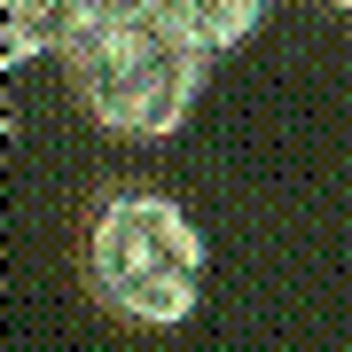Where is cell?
Instances as JSON below:
<instances>
[{
	"label": "cell",
	"mask_w": 352,
	"mask_h": 352,
	"mask_svg": "<svg viewBox=\"0 0 352 352\" xmlns=\"http://www.w3.org/2000/svg\"><path fill=\"white\" fill-rule=\"evenodd\" d=\"M63 63H71L78 110H87L102 133H118V141H173L188 126L196 94H204L212 55H196L157 8H126V16H102Z\"/></svg>",
	"instance_id": "1"
},
{
	"label": "cell",
	"mask_w": 352,
	"mask_h": 352,
	"mask_svg": "<svg viewBox=\"0 0 352 352\" xmlns=\"http://www.w3.org/2000/svg\"><path fill=\"white\" fill-rule=\"evenodd\" d=\"M204 227L157 188H118L87 227V282L133 329H180L204 298Z\"/></svg>",
	"instance_id": "2"
},
{
	"label": "cell",
	"mask_w": 352,
	"mask_h": 352,
	"mask_svg": "<svg viewBox=\"0 0 352 352\" xmlns=\"http://www.w3.org/2000/svg\"><path fill=\"white\" fill-rule=\"evenodd\" d=\"M8 32H0V63L24 71L39 55H71L78 39L102 24V0H0Z\"/></svg>",
	"instance_id": "3"
},
{
	"label": "cell",
	"mask_w": 352,
	"mask_h": 352,
	"mask_svg": "<svg viewBox=\"0 0 352 352\" xmlns=\"http://www.w3.org/2000/svg\"><path fill=\"white\" fill-rule=\"evenodd\" d=\"M149 8L188 39L196 55H212V63H219L227 47H243V39L266 24V0H149Z\"/></svg>",
	"instance_id": "4"
},
{
	"label": "cell",
	"mask_w": 352,
	"mask_h": 352,
	"mask_svg": "<svg viewBox=\"0 0 352 352\" xmlns=\"http://www.w3.org/2000/svg\"><path fill=\"white\" fill-rule=\"evenodd\" d=\"M126 8H149V0H102V16H126Z\"/></svg>",
	"instance_id": "5"
},
{
	"label": "cell",
	"mask_w": 352,
	"mask_h": 352,
	"mask_svg": "<svg viewBox=\"0 0 352 352\" xmlns=\"http://www.w3.org/2000/svg\"><path fill=\"white\" fill-rule=\"evenodd\" d=\"M329 8H344V16H352V0H329Z\"/></svg>",
	"instance_id": "6"
}]
</instances>
